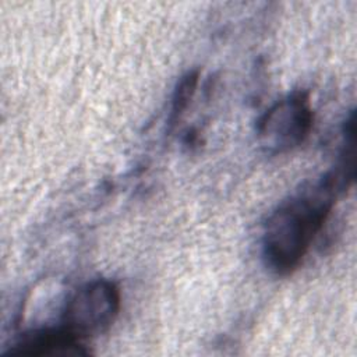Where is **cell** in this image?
I'll return each instance as SVG.
<instances>
[{
	"instance_id": "cell-5",
	"label": "cell",
	"mask_w": 357,
	"mask_h": 357,
	"mask_svg": "<svg viewBox=\"0 0 357 357\" xmlns=\"http://www.w3.org/2000/svg\"><path fill=\"white\" fill-rule=\"evenodd\" d=\"M198 82V73L190 71L184 77H181L180 82L177 84V88L173 95V103H172V120H177L180 114L185 110L188 106V100L194 96L195 88Z\"/></svg>"
},
{
	"instance_id": "cell-3",
	"label": "cell",
	"mask_w": 357,
	"mask_h": 357,
	"mask_svg": "<svg viewBox=\"0 0 357 357\" xmlns=\"http://www.w3.org/2000/svg\"><path fill=\"white\" fill-rule=\"evenodd\" d=\"M314 126L307 92H293L271 106L257 123L261 145L271 153L291 151L304 142Z\"/></svg>"
},
{
	"instance_id": "cell-1",
	"label": "cell",
	"mask_w": 357,
	"mask_h": 357,
	"mask_svg": "<svg viewBox=\"0 0 357 357\" xmlns=\"http://www.w3.org/2000/svg\"><path fill=\"white\" fill-rule=\"evenodd\" d=\"M347 187L337 170L282 202L268 218L262 233V258L276 275L293 273L322 230L336 194Z\"/></svg>"
},
{
	"instance_id": "cell-2",
	"label": "cell",
	"mask_w": 357,
	"mask_h": 357,
	"mask_svg": "<svg viewBox=\"0 0 357 357\" xmlns=\"http://www.w3.org/2000/svg\"><path fill=\"white\" fill-rule=\"evenodd\" d=\"M121 307L119 286L109 279H93L79 286L66 301L61 326L79 340L105 333Z\"/></svg>"
},
{
	"instance_id": "cell-4",
	"label": "cell",
	"mask_w": 357,
	"mask_h": 357,
	"mask_svg": "<svg viewBox=\"0 0 357 357\" xmlns=\"http://www.w3.org/2000/svg\"><path fill=\"white\" fill-rule=\"evenodd\" d=\"M81 342L63 326L35 329L21 335L7 354L24 357L85 356L88 351Z\"/></svg>"
}]
</instances>
